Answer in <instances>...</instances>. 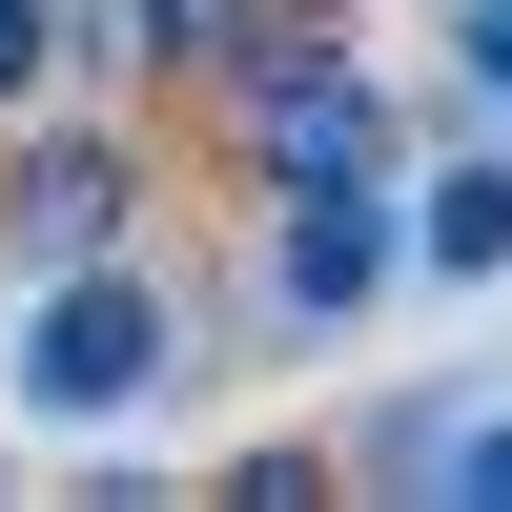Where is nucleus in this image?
I'll return each mask as SVG.
<instances>
[{"mask_svg": "<svg viewBox=\"0 0 512 512\" xmlns=\"http://www.w3.org/2000/svg\"><path fill=\"white\" fill-rule=\"evenodd\" d=\"M164 287L123 267V246H82V267H41V328H21V410L41 431H103V410H144L164 390Z\"/></svg>", "mask_w": 512, "mask_h": 512, "instance_id": "f257e3e1", "label": "nucleus"}, {"mask_svg": "<svg viewBox=\"0 0 512 512\" xmlns=\"http://www.w3.org/2000/svg\"><path fill=\"white\" fill-rule=\"evenodd\" d=\"M328 164H390V103H369L349 41H246V185H328Z\"/></svg>", "mask_w": 512, "mask_h": 512, "instance_id": "f03ea898", "label": "nucleus"}, {"mask_svg": "<svg viewBox=\"0 0 512 512\" xmlns=\"http://www.w3.org/2000/svg\"><path fill=\"white\" fill-rule=\"evenodd\" d=\"M390 267H410V205H390V164H328V185H287V328H349V308H390Z\"/></svg>", "mask_w": 512, "mask_h": 512, "instance_id": "7ed1b4c3", "label": "nucleus"}, {"mask_svg": "<svg viewBox=\"0 0 512 512\" xmlns=\"http://www.w3.org/2000/svg\"><path fill=\"white\" fill-rule=\"evenodd\" d=\"M123 185H144V144H103V123H41L21 144V267H82V246H123Z\"/></svg>", "mask_w": 512, "mask_h": 512, "instance_id": "20e7f679", "label": "nucleus"}, {"mask_svg": "<svg viewBox=\"0 0 512 512\" xmlns=\"http://www.w3.org/2000/svg\"><path fill=\"white\" fill-rule=\"evenodd\" d=\"M410 267H431V287H492V267H512V144H451V164H431Z\"/></svg>", "mask_w": 512, "mask_h": 512, "instance_id": "39448f33", "label": "nucleus"}, {"mask_svg": "<svg viewBox=\"0 0 512 512\" xmlns=\"http://www.w3.org/2000/svg\"><path fill=\"white\" fill-rule=\"evenodd\" d=\"M410 492H451V512H512V410H451V431H431V472H410Z\"/></svg>", "mask_w": 512, "mask_h": 512, "instance_id": "423d86ee", "label": "nucleus"}, {"mask_svg": "<svg viewBox=\"0 0 512 512\" xmlns=\"http://www.w3.org/2000/svg\"><path fill=\"white\" fill-rule=\"evenodd\" d=\"M267 41V0H144V62H246Z\"/></svg>", "mask_w": 512, "mask_h": 512, "instance_id": "0eeeda50", "label": "nucleus"}, {"mask_svg": "<svg viewBox=\"0 0 512 512\" xmlns=\"http://www.w3.org/2000/svg\"><path fill=\"white\" fill-rule=\"evenodd\" d=\"M41 62H62V0H0V103H21Z\"/></svg>", "mask_w": 512, "mask_h": 512, "instance_id": "6e6552de", "label": "nucleus"}, {"mask_svg": "<svg viewBox=\"0 0 512 512\" xmlns=\"http://www.w3.org/2000/svg\"><path fill=\"white\" fill-rule=\"evenodd\" d=\"M451 41H472V82L512 103V0H472V21H451Z\"/></svg>", "mask_w": 512, "mask_h": 512, "instance_id": "1a4fd4ad", "label": "nucleus"}]
</instances>
